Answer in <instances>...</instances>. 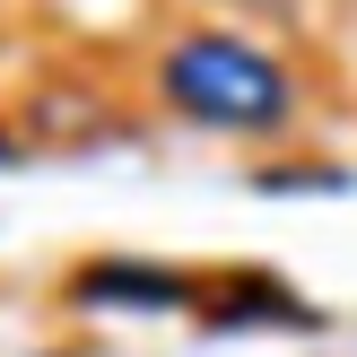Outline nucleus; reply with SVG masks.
<instances>
[{
  "mask_svg": "<svg viewBox=\"0 0 357 357\" xmlns=\"http://www.w3.org/2000/svg\"><path fill=\"white\" fill-rule=\"evenodd\" d=\"M166 96L183 105V114H201V122H244V131L288 114L279 61H261L236 35H183V44L166 52Z\"/></svg>",
  "mask_w": 357,
  "mask_h": 357,
  "instance_id": "f257e3e1",
  "label": "nucleus"
}]
</instances>
